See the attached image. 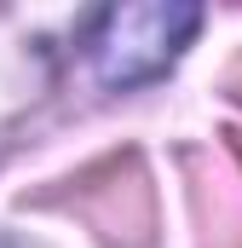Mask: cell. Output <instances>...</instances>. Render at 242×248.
Masks as SVG:
<instances>
[{
	"label": "cell",
	"mask_w": 242,
	"mask_h": 248,
	"mask_svg": "<svg viewBox=\"0 0 242 248\" xmlns=\"http://www.w3.org/2000/svg\"><path fill=\"white\" fill-rule=\"evenodd\" d=\"M202 29L196 6H110L98 12L92 35H87V58L104 87H138L156 81L167 63L184 52V41Z\"/></svg>",
	"instance_id": "obj_1"
},
{
	"label": "cell",
	"mask_w": 242,
	"mask_h": 248,
	"mask_svg": "<svg viewBox=\"0 0 242 248\" xmlns=\"http://www.w3.org/2000/svg\"><path fill=\"white\" fill-rule=\"evenodd\" d=\"M46 202H63L69 214H81L98 237L110 243H150L156 237V190H150V173L138 162V150H121V156H104L92 168H81L63 196H46Z\"/></svg>",
	"instance_id": "obj_2"
},
{
	"label": "cell",
	"mask_w": 242,
	"mask_h": 248,
	"mask_svg": "<svg viewBox=\"0 0 242 248\" xmlns=\"http://www.w3.org/2000/svg\"><path fill=\"white\" fill-rule=\"evenodd\" d=\"M225 93H231V98H237V104H242V58L231 63V69H225Z\"/></svg>",
	"instance_id": "obj_3"
},
{
	"label": "cell",
	"mask_w": 242,
	"mask_h": 248,
	"mask_svg": "<svg viewBox=\"0 0 242 248\" xmlns=\"http://www.w3.org/2000/svg\"><path fill=\"white\" fill-rule=\"evenodd\" d=\"M225 139H231V156H237V162H242V133H237V127H231Z\"/></svg>",
	"instance_id": "obj_4"
}]
</instances>
